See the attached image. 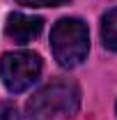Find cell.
<instances>
[{"label": "cell", "mask_w": 117, "mask_h": 120, "mask_svg": "<svg viewBox=\"0 0 117 120\" xmlns=\"http://www.w3.org/2000/svg\"><path fill=\"white\" fill-rule=\"evenodd\" d=\"M0 120H21L18 109H16L12 102H2V104H0Z\"/></svg>", "instance_id": "7"}, {"label": "cell", "mask_w": 117, "mask_h": 120, "mask_svg": "<svg viewBox=\"0 0 117 120\" xmlns=\"http://www.w3.org/2000/svg\"><path fill=\"white\" fill-rule=\"evenodd\" d=\"M41 74V58L32 51L5 53L0 60V79L9 92H25Z\"/></svg>", "instance_id": "3"}, {"label": "cell", "mask_w": 117, "mask_h": 120, "mask_svg": "<svg viewBox=\"0 0 117 120\" xmlns=\"http://www.w3.org/2000/svg\"><path fill=\"white\" fill-rule=\"evenodd\" d=\"M44 28V21L39 16H30V14H9L7 23H5V35L14 42V44H30L32 39L39 37V32Z\"/></svg>", "instance_id": "4"}, {"label": "cell", "mask_w": 117, "mask_h": 120, "mask_svg": "<svg viewBox=\"0 0 117 120\" xmlns=\"http://www.w3.org/2000/svg\"><path fill=\"white\" fill-rule=\"evenodd\" d=\"M101 39H103L106 49L117 51V7L103 14V19H101Z\"/></svg>", "instance_id": "5"}, {"label": "cell", "mask_w": 117, "mask_h": 120, "mask_svg": "<svg viewBox=\"0 0 117 120\" xmlns=\"http://www.w3.org/2000/svg\"><path fill=\"white\" fill-rule=\"evenodd\" d=\"M80 92L71 81H55L44 90H39L28 102V116L30 120H51L55 116L71 118L78 111Z\"/></svg>", "instance_id": "2"}, {"label": "cell", "mask_w": 117, "mask_h": 120, "mask_svg": "<svg viewBox=\"0 0 117 120\" xmlns=\"http://www.w3.org/2000/svg\"><path fill=\"white\" fill-rule=\"evenodd\" d=\"M16 2L23 7H60L69 0H16Z\"/></svg>", "instance_id": "6"}, {"label": "cell", "mask_w": 117, "mask_h": 120, "mask_svg": "<svg viewBox=\"0 0 117 120\" xmlns=\"http://www.w3.org/2000/svg\"><path fill=\"white\" fill-rule=\"evenodd\" d=\"M51 49L60 67L71 69L87 58L89 51V30L80 19H60L51 30Z\"/></svg>", "instance_id": "1"}]
</instances>
